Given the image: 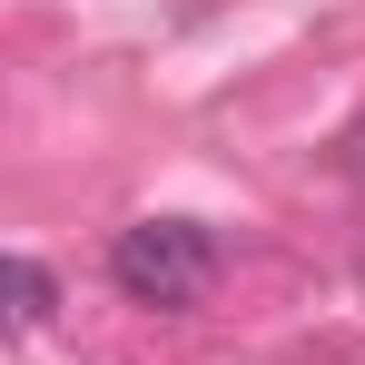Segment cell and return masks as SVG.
<instances>
[{
	"label": "cell",
	"mask_w": 365,
	"mask_h": 365,
	"mask_svg": "<svg viewBox=\"0 0 365 365\" xmlns=\"http://www.w3.org/2000/svg\"><path fill=\"white\" fill-rule=\"evenodd\" d=\"M10 316H20V326H40V316H50V306H60V287H50V267H40V257H10Z\"/></svg>",
	"instance_id": "cell-2"
},
{
	"label": "cell",
	"mask_w": 365,
	"mask_h": 365,
	"mask_svg": "<svg viewBox=\"0 0 365 365\" xmlns=\"http://www.w3.org/2000/svg\"><path fill=\"white\" fill-rule=\"evenodd\" d=\"M109 277H119L128 306H197L207 287H217V237L197 227V217H138V227H119L109 237Z\"/></svg>",
	"instance_id": "cell-1"
}]
</instances>
